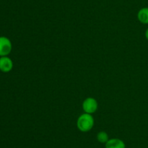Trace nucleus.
Returning <instances> with one entry per match:
<instances>
[{
	"label": "nucleus",
	"instance_id": "nucleus-1",
	"mask_svg": "<svg viewBox=\"0 0 148 148\" xmlns=\"http://www.w3.org/2000/svg\"><path fill=\"white\" fill-rule=\"evenodd\" d=\"M95 120L92 114L84 113L78 117L77 120V129L82 132H88L93 128Z\"/></svg>",
	"mask_w": 148,
	"mask_h": 148
},
{
	"label": "nucleus",
	"instance_id": "nucleus-2",
	"mask_svg": "<svg viewBox=\"0 0 148 148\" xmlns=\"http://www.w3.org/2000/svg\"><path fill=\"white\" fill-rule=\"evenodd\" d=\"M98 101L93 97H88L82 102V109L85 113L92 114L98 110Z\"/></svg>",
	"mask_w": 148,
	"mask_h": 148
},
{
	"label": "nucleus",
	"instance_id": "nucleus-3",
	"mask_svg": "<svg viewBox=\"0 0 148 148\" xmlns=\"http://www.w3.org/2000/svg\"><path fill=\"white\" fill-rule=\"evenodd\" d=\"M12 49V44L10 39L6 36H0V57L10 55Z\"/></svg>",
	"mask_w": 148,
	"mask_h": 148
},
{
	"label": "nucleus",
	"instance_id": "nucleus-4",
	"mask_svg": "<svg viewBox=\"0 0 148 148\" xmlns=\"http://www.w3.org/2000/svg\"><path fill=\"white\" fill-rule=\"evenodd\" d=\"M13 68V62L9 57H0V71L8 73Z\"/></svg>",
	"mask_w": 148,
	"mask_h": 148
},
{
	"label": "nucleus",
	"instance_id": "nucleus-5",
	"mask_svg": "<svg viewBox=\"0 0 148 148\" xmlns=\"http://www.w3.org/2000/svg\"><path fill=\"white\" fill-rule=\"evenodd\" d=\"M106 148H126V145L121 139L113 138L106 143Z\"/></svg>",
	"mask_w": 148,
	"mask_h": 148
},
{
	"label": "nucleus",
	"instance_id": "nucleus-6",
	"mask_svg": "<svg viewBox=\"0 0 148 148\" xmlns=\"http://www.w3.org/2000/svg\"><path fill=\"white\" fill-rule=\"evenodd\" d=\"M137 18L141 23L148 24V7H143L139 10Z\"/></svg>",
	"mask_w": 148,
	"mask_h": 148
},
{
	"label": "nucleus",
	"instance_id": "nucleus-7",
	"mask_svg": "<svg viewBox=\"0 0 148 148\" xmlns=\"http://www.w3.org/2000/svg\"><path fill=\"white\" fill-rule=\"evenodd\" d=\"M97 139L101 143L106 144L108 140H109V137H108V134L104 131H101L98 132L97 134Z\"/></svg>",
	"mask_w": 148,
	"mask_h": 148
},
{
	"label": "nucleus",
	"instance_id": "nucleus-8",
	"mask_svg": "<svg viewBox=\"0 0 148 148\" xmlns=\"http://www.w3.org/2000/svg\"><path fill=\"white\" fill-rule=\"evenodd\" d=\"M145 37H146V39H147L148 40V28H147V29L146 30V31H145Z\"/></svg>",
	"mask_w": 148,
	"mask_h": 148
}]
</instances>
